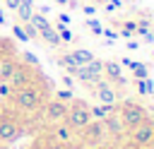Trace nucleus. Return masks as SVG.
<instances>
[{"mask_svg":"<svg viewBox=\"0 0 154 149\" xmlns=\"http://www.w3.org/2000/svg\"><path fill=\"white\" fill-rule=\"evenodd\" d=\"M7 99L19 113H36V111L43 108V103L48 99V87L29 84V87H22V89H12Z\"/></svg>","mask_w":154,"mask_h":149,"instance_id":"obj_1","label":"nucleus"},{"mask_svg":"<svg viewBox=\"0 0 154 149\" xmlns=\"http://www.w3.org/2000/svg\"><path fill=\"white\" fill-rule=\"evenodd\" d=\"M70 130H77V132H82L89 123H91V113H89V106L84 103V101H70V106H67V115H65V120H63Z\"/></svg>","mask_w":154,"mask_h":149,"instance_id":"obj_2","label":"nucleus"},{"mask_svg":"<svg viewBox=\"0 0 154 149\" xmlns=\"http://www.w3.org/2000/svg\"><path fill=\"white\" fill-rule=\"evenodd\" d=\"M120 123H123V127L125 130H132L135 125H140L142 120H147L149 115H147V111L140 106V103H135V101H125L123 103V108H120Z\"/></svg>","mask_w":154,"mask_h":149,"instance_id":"obj_3","label":"nucleus"},{"mask_svg":"<svg viewBox=\"0 0 154 149\" xmlns=\"http://www.w3.org/2000/svg\"><path fill=\"white\" fill-rule=\"evenodd\" d=\"M152 139H154V120H142L140 125H135L130 130V144L135 149H142V147H152Z\"/></svg>","mask_w":154,"mask_h":149,"instance_id":"obj_4","label":"nucleus"},{"mask_svg":"<svg viewBox=\"0 0 154 149\" xmlns=\"http://www.w3.org/2000/svg\"><path fill=\"white\" fill-rule=\"evenodd\" d=\"M34 79H36V70H34L31 65H24V62L19 60L17 67H14V72L10 74L7 84H10V89H22V87L34 84Z\"/></svg>","mask_w":154,"mask_h":149,"instance_id":"obj_5","label":"nucleus"},{"mask_svg":"<svg viewBox=\"0 0 154 149\" xmlns=\"http://www.w3.org/2000/svg\"><path fill=\"white\" fill-rule=\"evenodd\" d=\"M67 106H70V103L58 101L55 96H53V99H46V103H43V118H46L48 123H63L65 115H67Z\"/></svg>","mask_w":154,"mask_h":149,"instance_id":"obj_6","label":"nucleus"},{"mask_svg":"<svg viewBox=\"0 0 154 149\" xmlns=\"http://www.w3.org/2000/svg\"><path fill=\"white\" fill-rule=\"evenodd\" d=\"M19 135H22V127L14 118H0V142L2 144L14 142Z\"/></svg>","mask_w":154,"mask_h":149,"instance_id":"obj_7","label":"nucleus"},{"mask_svg":"<svg viewBox=\"0 0 154 149\" xmlns=\"http://www.w3.org/2000/svg\"><path fill=\"white\" fill-rule=\"evenodd\" d=\"M94 96H96V101L101 103V106H113L116 101H118V94H116V89L108 84V82H96V87H94Z\"/></svg>","mask_w":154,"mask_h":149,"instance_id":"obj_8","label":"nucleus"},{"mask_svg":"<svg viewBox=\"0 0 154 149\" xmlns=\"http://www.w3.org/2000/svg\"><path fill=\"white\" fill-rule=\"evenodd\" d=\"M82 135L89 139V142H103L108 135H106V127H103V123L101 120H91L84 130H82Z\"/></svg>","mask_w":154,"mask_h":149,"instance_id":"obj_9","label":"nucleus"},{"mask_svg":"<svg viewBox=\"0 0 154 149\" xmlns=\"http://www.w3.org/2000/svg\"><path fill=\"white\" fill-rule=\"evenodd\" d=\"M72 132H75V130H70L65 123H53V130H51L55 144H70V142H72Z\"/></svg>","mask_w":154,"mask_h":149,"instance_id":"obj_10","label":"nucleus"},{"mask_svg":"<svg viewBox=\"0 0 154 149\" xmlns=\"http://www.w3.org/2000/svg\"><path fill=\"white\" fill-rule=\"evenodd\" d=\"M101 123H103V127H106V135H113V137H116V135H123V132H125V127H123L120 118H118V115H113V113H111V115H106Z\"/></svg>","mask_w":154,"mask_h":149,"instance_id":"obj_11","label":"nucleus"},{"mask_svg":"<svg viewBox=\"0 0 154 149\" xmlns=\"http://www.w3.org/2000/svg\"><path fill=\"white\" fill-rule=\"evenodd\" d=\"M103 72H106L113 82H118V84H128V79L123 77V70H120L118 62H113V60H111V62H103Z\"/></svg>","mask_w":154,"mask_h":149,"instance_id":"obj_12","label":"nucleus"},{"mask_svg":"<svg viewBox=\"0 0 154 149\" xmlns=\"http://www.w3.org/2000/svg\"><path fill=\"white\" fill-rule=\"evenodd\" d=\"M38 38H43L48 46H60V43H63L60 36H58V31L53 29V24H51L48 29H41V31H38Z\"/></svg>","mask_w":154,"mask_h":149,"instance_id":"obj_13","label":"nucleus"},{"mask_svg":"<svg viewBox=\"0 0 154 149\" xmlns=\"http://www.w3.org/2000/svg\"><path fill=\"white\" fill-rule=\"evenodd\" d=\"M58 65H63V67L67 70V74H70V77H72V74H75V70L79 67V65L75 62V58H72L70 53H63V55H58Z\"/></svg>","mask_w":154,"mask_h":149,"instance_id":"obj_14","label":"nucleus"},{"mask_svg":"<svg viewBox=\"0 0 154 149\" xmlns=\"http://www.w3.org/2000/svg\"><path fill=\"white\" fill-rule=\"evenodd\" d=\"M70 55L75 58V62H77V65H87V62H91V60H94L91 50H87V48H77V50H72Z\"/></svg>","mask_w":154,"mask_h":149,"instance_id":"obj_15","label":"nucleus"},{"mask_svg":"<svg viewBox=\"0 0 154 149\" xmlns=\"http://www.w3.org/2000/svg\"><path fill=\"white\" fill-rule=\"evenodd\" d=\"M116 108L113 106H91L89 108V113H91V120H103L106 115H111Z\"/></svg>","mask_w":154,"mask_h":149,"instance_id":"obj_16","label":"nucleus"},{"mask_svg":"<svg viewBox=\"0 0 154 149\" xmlns=\"http://www.w3.org/2000/svg\"><path fill=\"white\" fill-rule=\"evenodd\" d=\"M29 24H31V26H34L36 31H41V29H48V26H51V22H48V19H46V17L41 14V12H38V14L34 12V14L29 17Z\"/></svg>","mask_w":154,"mask_h":149,"instance_id":"obj_17","label":"nucleus"},{"mask_svg":"<svg viewBox=\"0 0 154 149\" xmlns=\"http://www.w3.org/2000/svg\"><path fill=\"white\" fill-rule=\"evenodd\" d=\"M135 87H137V91L144 96V94H154V84H152V79L149 77H144V79H135Z\"/></svg>","mask_w":154,"mask_h":149,"instance_id":"obj_18","label":"nucleus"},{"mask_svg":"<svg viewBox=\"0 0 154 149\" xmlns=\"http://www.w3.org/2000/svg\"><path fill=\"white\" fill-rule=\"evenodd\" d=\"M84 67H87V70H89V72H91V74H94L96 79H99V77L103 74V62H101V60H96V58H94L91 62H87Z\"/></svg>","mask_w":154,"mask_h":149,"instance_id":"obj_19","label":"nucleus"},{"mask_svg":"<svg viewBox=\"0 0 154 149\" xmlns=\"http://www.w3.org/2000/svg\"><path fill=\"white\" fill-rule=\"evenodd\" d=\"M14 12H17V17H19V22H22V24H24V22H29V17L34 14V10H31V7H26V5H22V2H19V7H17Z\"/></svg>","mask_w":154,"mask_h":149,"instance_id":"obj_20","label":"nucleus"},{"mask_svg":"<svg viewBox=\"0 0 154 149\" xmlns=\"http://www.w3.org/2000/svg\"><path fill=\"white\" fill-rule=\"evenodd\" d=\"M87 26H89V31H91L94 36H101V31H103V26H101V22H99V19H91V17L87 19Z\"/></svg>","mask_w":154,"mask_h":149,"instance_id":"obj_21","label":"nucleus"},{"mask_svg":"<svg viewBox=\"0 0 154 149\" xmlns=\"http://www.w3.org/2000/svg\"><path fill=\"white\" fill-rule=\"evenodd\" d=\"M149 29H152V22H149V19H140V22H135V31H137L140 36H144Z\"/></svg>","mask_w":154,"mask_h":149,"instance_id":"obj_22","label":"nucleus"},{"mask_svg":"<svg viewBox=\"0 0 154 149\" xmlns=\"http://www.w3.org/2000/svg\"><path fill=\"white\" fill-rule=\"evenodd\" d=\"M55 99H58V101H65V103L75 101V96H72V91H70V89H58V91H55Z\"/></svg>","mask_w":154,"mask_h":149,"instance_id":"obj_23","label":"nucleus"},{"mask_svg":"<svg viewBox=\"0 0 154 149\" xmlns=\"http://www.w3.org/2000/svg\"><path fill=\"white\" fill-rule=\"evenodd\" d=\"M12 34H14V36H17L19 41H29V36H26V31H24V26H22L19 22H17L14 26H12Z\"/></svg>","mask_w":154,"mask_h":149,"instance_id":"obj_24","label":"nucleus"},{"mask_svg":"<svg viewBox=\"0 0 154 149\" xmlns=\"http://www.w3.org/2000/svg\"><path fill=\"white\" fill-rule=\"evenodd\" d=\"M19 24H22V22H19ZM22 26H24V31H26V36H29V41H34V38H38V31H36V29H34V26H31L29 22H24Z\"/></svg>","mask_w":154,"mask_h":149,"instance_id":"obj_25","label":"nucleus"},{"mask_svg":"<svg viewBox=\"0 0 154 149\" xmlns=\"http://www.w3.org/2000/svg\"><path fill=\"white\" fill-rule=\"evenodd\" d=\"M19 58H22V60H24V62H29V65H31V67H34V65H38V58H36V55H31V53H22V55H19Z\"/></svg>","mask_w":154,"mask_h":149,"instance_id":"obj_26","label":"nucleus"},{"mask_svg":"<svg viewBox=\"0 0 154 149\" xmlns=\"http://www.w3.org/2000/svg\"><path fill=\"white\" fill-rule=\"evenodd\" d=\"M120 7V0H111V2H103V10L106 12H116Z\"/></svg>","mask_w":154,"mask_h":149,"instance_id":"obj_27","label":"nucleus"},{"mask_svg":"<svg viewBox=\"0 0 154 149\" xmlns=\"http://www.w3.org/2000/svg\"><path fill=\"white\" fill-rule=\"evenodd\" d=\"M101 34L108 38V46H111V41H116V38H118V31H113V29H103Z\"/></svg>","mask_w":154,"mask_h":149,"instance_id":"obj_28","label":"nucleus"},{"mask_svg":"<svg viewBox=\"0 0 154 149\" xmlns=\"http://www.w3.org/2000/svg\"><path fill=\"white\" fill-rule=\"evenodd\" d=\"M10 91H12L10 84L7 82H0V96H10Z\"/></svg>","mask_w":154,"mask_h":149,"instance_id":"obj_29","label":"nucleus"},{"mask_svg":"<svg viewBox=\"0 0 154 149\" xmlns=\"http://www.w3.org/2000/svg\"><path fill=\"white\" fill-rule=\"evenodd\" d=\"M82 12H84L87 17H91V14H96V7H94V5H84V7H82Z\"/></svg>","mask_w":154,"mask_h":149,"instance_id":"obj_30","label":"nucleus"},{"mask_svg":"<svg viewBox=\"0 0 154 149\" xmlns=\"http://www.w3.org/2000/svg\"><path fill=\"white\" fill-rule=\"evenodd\" d=\"M63 82H65V87H67V89H72V87H75V77H70V74H65V77H63Z\"/></svg>","mask_w":154,"mask_h":149,"instance_id":"obj_31","label":"nucleus"},{"mask_svg":"<svg viewBox=\"0 0 154 149\" xmlns=\"http://www.w3.org/2000/svg\"><path fill=\"white\" fill-rule=\"evenodd\" d=\"M84 149H103V142H87Z\"/></svg>","mask_w":154,"mask_h":149,"instance_id":"obj_32","label":"nucleus"},{"mask_svg":"<svg viewBox=\"0 0 154 149\" xmlns=\"http://www.w3.org/2000/svg\"><path fill=\"white\" fill-rule=\"evenodd\" d=\"M58 22H60V24H67V22H70V14L60 12V14H58Z\"/></svg>","mask_w":154,"mask_h":149,"instance_id":"obj_33","label":"nucleus"},{"mask_svg":"<svg viewBox=\"0 0 154 149\" xmlns=\"http://www.w3.org/2000/svg\"><path fill=\"white\" fill-rule=\"evenodd\" d=\"M125 48H130V50H137V48H140V43H137V41H132V38H130V41H128V43H125Z\"/></svg>","mask_w":154,"mask_h":149,"instance_id":"obj_34","label":"nucleus"},{"mask_svg":"<svg viewBox=\"0 0 154 149\" xmlns=\"http://www.w3.org/2000/svg\"><path fill=\"white\" fill-rule=\"evenodd\" d=\"M5 2H7V7H10L12 12H14L17 7H19V0H5Z\"/></svg>","mask_w":154,"mask_h":149,"instance_id":"obj_35","label":"nucleus"},{"mask_svg":"<svg viewBox=\"0 0 154 149\" xmlns=\"http://www.w3.org/2000/svg\"><path fill=\"white\" fill-rule=\"evenodd\" d=\"M123 29H128V31H135V22H125V24H123Z\"/></svg>","mask_w":154,"mask_h":149,"instance_id":"obj_36","label":"nucleus"},{"mask_svg":"<svg viewBox=\"0 0 154 149\" xmlns=\"http://www.w3.org/2000/svg\"><path fill=\"white\" fill-rule=\"evenodd\" d=\"M51 149H70V144H53Z\"/></svg>","mask_w":154,"mask_h":149,"instance_id":"obj_37","label":"nucleus"},{"mask_svg":"<svg viewBox=\"0 0 154 149\" xmlns=\"http://www.w3.org/2000/svg\"><path fill=\"white\" fill-rule=\"evenodd\" d=\"M0 24H5V12L0 10Z\"/></svg>","mask_w":154,"mask_h":149,"instance_id":"obj_38","label":"nucleus"},{"mask_svg":"<svg viewBox=\"0 0 154 149\" xmlns=\"http://www.w3.org/2000/svg\"><path fill=\"white\" fill-rule=\"evenodd\" d=\"M55 2H58V5H67L70 0H55Z\"/></svg>","mask_w":154,"mask_h":149,"instance_id":"obj_39","label":"nucleus"},{"mask_svg":"<svg viewBox=\"0 0 154 149\" xmlns=\"http://www.w3.org/2000/svg\"><path fill=\"white\" fill-rule=\"evenodd\" d=\"M99 2H111V0H99Z\"/></svg>","mask_w":154,"mask_h":149,"instance_id":"obj_40","label":"nucleus"},{"mask_svg":"<svg viewBox=\"0 0 154 149\" xmlns=\"http://www.w3.org/2000/svg\"><path fill=\"white\" fill-rule=\"evenodd\" d=\"M142 149H154V147H142Z\"/></svg>","mask_w":154,"mask_h":149,"instance_id":"obj_41","label":"nucleus"},{"mask_svg":"<svg viewBox=\"0 0 154 149\" xmlns=\"http://www.w3.org/2000/svg\"><path fill=\"white\" fill-rule=\"evenodd\" d=\"M152 58H154V50H152Z\"/></svg>","mask_w":154,"mask_h":149,"instance_id":"obj_42","label":"nucleus"}]
</instances>
